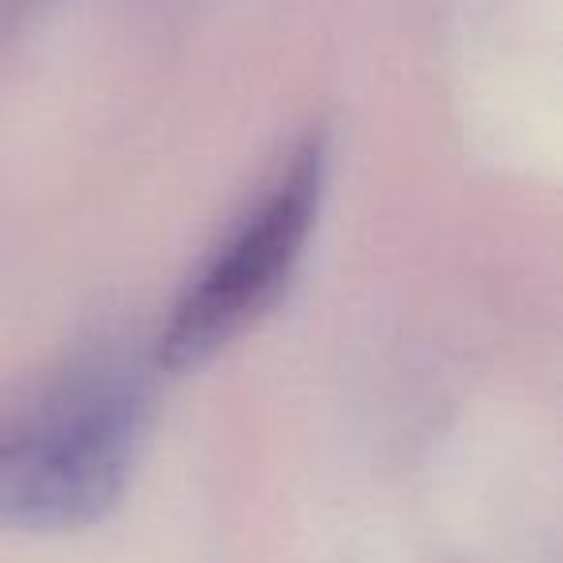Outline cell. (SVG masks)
<instances>
[{
    "instance_id": "cell-1",
    "label": "cell",
    "mask_w": 563,
    "mask_h": 563,
    "mask_svg": "<svg viewBox=\"0 0 563 563\" xmlns=\"http://www.w3.org/2000/svg\"><path fill=\"white\" fill-rule=\"evenodd\" d=\"M147 378L86 363L0 401V529H78L132 478L147 429Z\"/></svg>"
},
{
    "instance_id": "cell-2",
    "label": "cell",
    "mask_w": 563,
    "mask_h": 563,
    "mask_svg": "<svg viewBox=\"0 0 563 563\" xmlns=\"http://www.w3.org/2000/svg\"><path fill=\"white\" fill-rule=\"evenodd\" d=\"M324 181L329 147L313 135L290 151L263 194L235 217L224 240L186 282L158 336L163 367H201L278 306L321 217Z\"/></svg>"
}]
</instances>
